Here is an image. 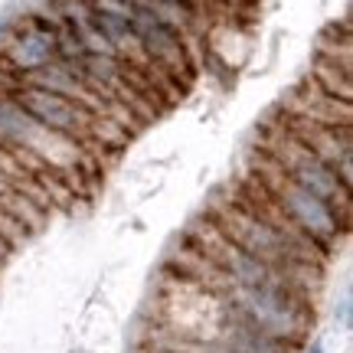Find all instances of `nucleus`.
Wrapping results in <instances>:
<instances>
[{
	"label": "nucleus",
	"instance_id": "obj_1",
	"mask_svg": "<svg viewBox=\"0 0 353 353\" xmlns=\"http://www.w3.org/2000/svg\"><path fill=\"white\" fill-rule=\"evenodd\" d=\"M229 311L291 347L307 330V307H304L298 288L285 278H272L265 285H232Z\"/></svg>",
	"mask_w": 353,
	"mask_h": 353
},
{
	"label": "nucleus",
	"instance_id": "obj_2",
	"mask_svg": "<svg viewBox=\"0 0 353 353\" xmlns=\"http://www.w3.org/2000/svg\"><path fill=\"white\" fill-rule=\"evenodd\" d=\"M249 176L259 183V190L272 200V206H275L278 213L285 216L301 236H307V239L314 242L317 249H327L330 242L343 232V226H347L343 216H337L327 203L317 200L314 193H307L298 183H291L288 176L281 174L262 151H259V161H255V174H249Z\"/></svg>",
	"mask_w": 353,
	"mask_h": 353
},
{
	"label": "nucleus",
	"instance_id": "obj_3",
	"mask_svg": "<svg viewBox=\"0 0 353 353\" xmlns=\"http://www.w3.org/2000/svg\"><path fill=\"white\" fill-rule=\"evenodd\" d=\"M262 154L288 176L291 183L314 193L317 200L327 203L334 213L347 219V213H350V187L343 183L341 174L327 161H321L314 151H307L301 141H294L281 125L272 128V138L262 144Z\"/></svg>",
	"mask_w": 353,
	"mask_h": 353
},
{
	"label": "nucleus",
	"instance_id": "obj_4",
	"mask_svg": "<svg viewBox=\"0 0 353 353\" xmlns=\"http://www.w3.org/2000/svg\"><path fill=\"white\" fill-rule=\"evenodd\" d=\"M10 101L26 114V118H33L39 128H46L52 134H59L65 138L69 144L76 138H85L88 131V114L82 105L76 101L63 99V95H56L50 88H39V85H17L10 92Z\"/></svg>",
	"mask_w": 353,
	"mask_h": 353
},
{
	"label": "nucleus",
	"instance_id": "obj_5",
	"mask_svg": "<svg viewBox=\"0 0 353 353\" xmlns=\"http://www.w3.org/2000/svg\"><path fill=\"white\" fill-rule=\"evenodd\" d=\"M291 125H281L294 141H301L307 151H314L321 161H327L341 180L350 187L353 174V141H350V121H317V118H304V114H288Z\"/></svg>",
	"mask_w": 353,
	"mask_h": 353
},
{
	"label": "nucleus",
	"instance_id": "obj_6",
	"mask_svg": "<svg viewBox=\"0 0 353 353\" xmlns=\"http://www.w3.org/2000/svg\"><path fill=\"white\" fill-rule=\"evenodd\" d=\"M52 138H59V134L39 128L33 118H26V114L20 112L10 99H0V148L43 154V141H52Z\"/></svg>",
	"mask_w": 353,
	"mask_h": 353
},
{
	"label": "nucleus",
	"instance_id": "obj_7",
	"mask_svg": "<svg viewBox=\"0 0 353 353\" xmlns=\"http://www.w3.org/2000/svg\"><path fill=\"white\" fill-rule=\"evenodd\" d=\"M33 20H37L33 30L20 33L10 50L13 63L26 72H33L39 65H50V59H56V26L46 23L43 17H33Z\"/></svg>",
	"mask_w": 353,
	"mask_h": 353
},
{
	"label": "nucleus",
	"instance_id": "obj_8",
	"mask_svg": "<svg viewBox=\"0 0 353 353\" xmlns=\"http://www.w3.org/2000/svg\"><path fill=\"white\" fill-rule=\"evenodd\" d=\"M229 347H236L239 353H291V343L278 341L272 334L252 327L249 321H242L229 311V321H226V341Z\"/></svg>",
	"mask_w": 353,
	"mask_h": 353
},
{
	"label": "nucleus",
	"instance_id": "obj_9",
	"mask_svg": "<svg viewBox=\"0 0 353 353\" xmlns=\"http://www.w3.org/2000/svg\"><path fill=\"white\" fill-rule=\"evenodd\" d=\"M314 85L327 95V99H341L343 105H350V63H337V59H324L317 56L314 65Z\"/></svg>",
	"mask_w": 353,
	"mask_h": 353
},
{
	"label": "nucleus",
	"instance_id": "obj_10",
	"mask_svg": "<svg viewBox=\"0 0 353 353\" xmlns=\"http://www.w3.org/2000/svg\"><path fill=\"white\" fill-rule=\"evenodd\" d=\"M154 3H167V7H180V10L193 13V0H154Z\"/></svg>",
	"mask_w": 353,
	"mask_h": 353
},
{
	"label": "nucleus",
	"instance_id": "obj_11",
	"mask_svg": "<svg viewBox=\"0 0 353 353\" xmlns=\"http://www.w3.org/2000/svg\"><path fill=\"white\" fill-rule=\"evenodd\" d=\"M307 353H324V347H321V343H311V350Z\"/></svg>",
	"mask_w": 353,
	"mask_h": 353
},
{
	"label": "nucleus",
	"instance_id": "obj_12",
	"mask_svg": "<svg viewBox=\"0 0 353 353\" xmlns=\"http://www.w3.org/2000/svg\"><path fill=\"white\" fill-rule=\"evenodd\" d=\"M0 33H3V23H0Z\"/></svg>",
	"mask_w": 353,
	"mask_h": 353
}]
</instances>
